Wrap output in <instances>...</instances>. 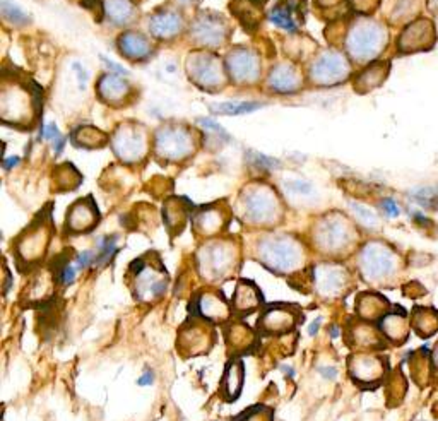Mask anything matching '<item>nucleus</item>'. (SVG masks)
<instances>
[{
  "label": "nucleus",
  "mask_w": 438,
  "mask_h": 421,
  "mask_svg": "<svg viewBox=\"0 0 438 421\" xmlns=\"http://www.w3.org/2000/svg\"><path fill=\"white\" fill-rule=\"evenodd\" d=\"M41 136H43V139L55 141L57 137H60V132H59V129H57L55 124H48L47 127L43 129V134H41Z\"/></svg>",
  "instance_id": "obj_45"
},
{
  "label": "nucleus",
  "mask_w": 438,
  "mask_h": 421,
  "mask_svg": "<svg viewBox=\"0 0 438 421\" xmlns=\"http://www.w3.org/2000/svg\"><path fill=\"white\" fill-rule=\"evenodd\" d=\"M117 235H105V236H98L96 240V267H101L105 264H108L111 259L117 255L118 247H117Z\"/></svg>",
  "instance_id": "obj_29"
},
{
  "label": "nucleus",
  "mask_w": 438,
  "mask_h": 421,
  "mask_svg": "<svg viewBox=\"0 0 438 421\" xmlns=\"http://www.w3.org/2000/svg\"><path fill=\"white\" fill-rule=\"evenodd\" d=\"M233 421H272V411L264 408V406H255V408H250L241 413Z\"/></svg>",
  "instance_id": "obj_36"
},
{
  "label": "nucleus",
  "mask_w": 438,
  "mask_h": 421,
  "mask_svg": "<svg viewBox=\"0 0 438 421\" xmlns=\"http://www.w3.org/2000/svg\"><path fill=\"white\" fill-rule=\"evenodd\" d=\"M271 21L274 22L276 26H279V28H284L288 29V31H297V22H295L293 16H291V7L290 6H281L279 3L278 7H274V9L271 10Z\"/></svg>",
  "instance_id": "obj_35"
},
{
  "label": "nucleus",
  "mask_w": 438,
  "mask_h": 421,
  "mask_svg": "<svg viewBox=\"0 0 438 421\" xmlns=\"http://www.w3.org/2000/svg\"><path fill=\"white\" fill-rule=\"evenodd\" d=\"M222 223H225V217H222L221 210L213 208L204 209L194 217V227L202 235H214L221 229Z\"/></svg>",
  "instance_id": "obj_27"
},
{
  "label": "nucleus",
  "mask_w": 438,
  "mask_h": 421,
  "mask_svg": "<svg viewBox=\"0 0 438 421\" xmlns=\"http://www.w3.org/2000/svg\"><path fill=\"white\" fill-rule=\"evenodd\" d=\"M349 67L339 53H325L312 65V79L320 84H334L343 81Z\"/></svg>",
  "instance_id": "obj_12"
},
{
  "label": "nucleus",
  "mask_w": 438,
  "mask_h": 421,
  "mask_svg": "<svg viewBox=\"0 0 438 421\" xmlns=\"http://www.w3.org/2000/svg\"><path fill=\"white\" fill-rule=\"evenodd\" d=\"M243 209L248 221L255 224H266L274 221L279 209V202L276 194L269 187L260 185L245 192Z\"/></svg>",
  "instance_id": "obj_4"
},
{
  "label": "nucleus",
  "mask_w": 438,
  "mask_h": 421,
  "mask_svg": "<svg viewBox=\"0 0 438 421\" xmlns=\"http://www.w3.org/2000/svg\"><path fill=\"white\" fill-rule=\"evenodd\" d=\"M351 209L355 210L356 217H358L360 221H363L365 224H370V227H374V224L379 223V220H376L375 213L372 209L365 208V206H361V204H356V202H351Z\"/></svg>",
  "instance_id": "obj_39"
},
{
  "label": "nucleus",
  "mask_w": 438,
  "mask_h": 421,
  "mask_svg": "<svg viewBox=\"0 0 438 421\" xmlns=\"http://www.w3.org/2000/svg\"><path fill=\"white\" fill-rule=\"evenodd\" d=\"M260 103H247V101H241V103H219V105L211 106L214 113L219 115H243V113H250L253 110L260 108Z\"/></svg>",
  "instance_id": "obj_34"
},
{
  "label": "nucleus",
  "mask_w": 438,
  "mask_h": 421,
  "mask_svg": "<svg viewBox=\"0 0 438 421\" xmlns=\"http://www.w3.org/2000/svg\"><path fill=\"white\" fill-rule=\"evenodd\" d=\"M53 288H55V283L50 278V274L41 273V276H36L33 279V283H29L28 286V293L31 300H45L50 294L53 293Z\"/></svg>",
  "instance_id": "obj_32"
},
{
  "label": "nucleus",
  "mask_w": 438,
  "mask_h": 421,
  "mask_svg": "<svg viewBox=\"0 0 438 421\" xmlns=\"http://www.w3.org/2000/svg\"><path fill=\"white\" fill-rule=\"evenodd\" d=\"M226 341L235 351H243L253 343V332L245 324H233L226 331Z\"/></svg>",
  "instance_id": "obj_28"
},
{
  "label": "nucleus",
  "mask_w": 438,
  "mask_h": 421,
  "mask_svg": "<svg viewBox=\"0 0 438 421\" xmlns=\"http://www.w3.org/2000/svg\"><path fill=\"white\" fill-rule=\"evenodd\" d=\"M322 317H317V320H313L312 324H310V327H309V334L310 336H317V332L320 331V324H322Z\"/></svg>",
  "instance_id": "obj_49"
},
{
  "label": "nucleus",
  "mask_w": 438,
  "mask_h": 421,
  "mask_svg": "<svg viewBox=\"0 0 438 421\" xmlns=\"http://www.w3.org/2000/svg\"><path fill=\"white\" fill-rule=\"evenodd\" d=\"M269 86L278 93H295L299 87V76L291 65H278V67L272 69Z\"/></svg>",
  "instance_id": "obj_22"
},
{
  "label": "nucleus",
  "mask_w": 438,
  "mask_h": 421,
  "mask_svg": "<svg viewBox=\"0 0 438 421\" xmlns=\"http://www.w3.org/2000/svg\"><path fill=\"white\" fill-rule=\"evenodd\" d=\"M195 313L211 322H225L232 315V307L218 292H202L194 301Z\"/></svg>",
  "instance_id": "obj_13"
},
{
  "label": "nucleus",
  "mask_w": 438,
  "mask_h": 421,
  "mask_svg": "<svg viewBox=\"0 0 438 421\" xmlns=\"http://www.w3.org/2000/svg\"><path fill=\"white\" fill-rule=\"evenodd\" d=\"M98 90L103 99H106L108 103H118L129 93V84L115 74H108L99 81Z\"/></svg>",
  "instance_id": "obj_25"
},
{
  "label": "nucleus",
  "mask_w": 438,
  "mask_h": 421,
  "mask_svg": "<svg viewBox=\"0 0 438 421\" xmlns=\"http://www.w3.org/2000/svg\"><path fill=\"white\" fill-rule=\"evenodd\" d=\"M386 45V33L375 22H360L348 36V50L356 60H368Z\"/></svg>",
  "instance_id": "obj_3"
},
{
  "label": "nucleus",
  "mask_w": 438,
  "mask_h": 421,
  "mask_svg": "<svg viewBox=\"0 0 438 421\" xmlns=\"http://www.w3.org/2000/svg\"><path fill=\"white\" fill-rule=\"evenodd\" d=\"M195 40L201 41L202 45L207 47H218L225 41L226 38V26L225 22L219 21V17L213 16V14H202L201 17L195 21L194 28H192Z\"/></svg>",
  "instance_id": "obj_18"
},
{
  "label": "nucleus",
  "mask_w": 438,
  "mask_h": 421,
  "mask_svg": "<svg viewBox=\"0 0 438 421\" xmlns=\"http://www.w3.org/2000/svg\"><path fill=\"white\" fill-rule=\"evenodd\" d=\"M245 380V369L241 359H232L226 365V372L222 375L221 382V396L226 401H235L240 396L241 389H243Z\"/></svg>",
  "instance_id": "obj_20"
},
{
  "label": "nucleus",
  "mask_w": 438,
  "mask_h": 421,
  "mask_svg": "<svg viewBox=\"0 0 438 421\" xmlns=\"http://www.w3.org/2000/svg\"><path fill=\"white\" fill-rule=\"evenodd\" d=\"M228 69L232 78L240 83L255 81L259 76V62L255 55L247 50H236L228 57Z\"/></svg>",
  "instance_id": "obj_19"
},
{
  "label": "nucleus",
  "mask_w": 438,
  "mask_h": 421,
  "mask_svg": "<svg viewBox=\"0 0 438 421\" xmlns=\"http://www.w3.org/2000/svg\"><path fill=\"white\" fill-rule=\"evenodd\" d=\"M101 60L103 62L106 64V67L108 69H111V71H115L117 72V74H122V76H129V71H127V69H124V67H120V65H117L115 62H111V60H108L106 59V57H101Z\"/></svg>",
  "instance_id": "obj_48"
},
{
  "label": "nucleus",
  "mask_w": 438,
  "mask_h": 421,
  "mask_svg": "<svg viewBox=\"0 0 438 421\" xmlns=\"http://www.w3.org/2000/svg\"><path fill=\"white\" fill-rule=\"evenodd\" d=\"M156 149L161 158L178 162L192 151V137L182 129H164L157 134Z\"/></svg>",
  "instance_id": "obj_8"
},
{
  "label": "nucleus",
  "mask_w": 438,
  "mask_h": 421,
  "mask_svg": "<svg viewBox=\"0 0 438 421\" xmlns=\"http://www.w3.org/2000/svg\"><path fill=\"white\" fill-rule=\"evenodd\" d=\"M257 2H264V0H257Z\"/></svg>",
  "instance_id": "obj_54"
},
{
  "label": "nucleus",
  "mask_w": 438,
  "mask_h": 421,
  "mask_svg": "<svg viewBox=\"0 0 438 421\" xmlns=\"http://www.w3.org/2000/svg\"><path fill=\"white\" fill-rule=\"evenodd\" d=\"M360 267L365 278L370 281H380L392 274L395 267V257L386 245L370 243L361 252Z\"/></svg>",
  "instance_id": "obj_5"
},
{
  "label": "nucleus",
  "mask_w": 438,
  "mask_h": 421,
  "mask_svg": "<svg viewBox=\"0 0 438 421\" xmlns=\"http://www.w3.org/2000/svg\"><path fill=\"white\" fill-rule=\"evenodd\" d=\"M105 9L111 21H115L117 24H127L134 16V9L129 0H106Z\"/></svg>",
  "instance_id": "obj_31"
},
{
  "label": "nucleus",
  "mask_w": 438,
  "mask_h": 421,
  "mask_svg": "<svg viewBox=\"0 0 438 421\" xmlns=\"http://www.w3.org/2000/svg\"><path fill=\"white\" fill-rule=\"evenodd\" d=\"M351 375L360 382H372L375 380L382 370V363L379 358L368 357V355H360V357L351 358L349 363Z\"/></svg>",
  "instance_id": "obj_23"
},
{
  "label": "nucleus",
  "mask_w": 438,
  "mask_h": 421,
  "mask_svg": "<svg viewBox=\"0 0 438 421\" xmlns=\"http://www.w3.org/2000/svg\"><path fill=\"white\" fill-rule=\"evenodd\" d=\"M298 313L293 310L284 307V305H276L269 308L266 313L259 319V329L266 334H284L297 327Z\"/></svg>",
  "instance_id": "obj_14"
},
{
  "label": "nucleus",
  "mask_w": 438,
  "mask_h": 421,
  "mask_svg": "<svg viewBox=\"0 0 438 421\" xmlns=\"http://www.w3.org/2000/svg\"><path fill=\"white\" fill-rule=\"evenodd\" d=\"M130 274L134 278V290L136 298L146 304L157 300L167 293L168 276L167 271L156 266H149L144 259H137L130 264Z\"/></svg>",
  "instance_id": "obj_2"
},
{
  "label": "nucleus",
  "mask_w": 438,
  "mask_h": 421,
  "mask_svg": "<svg viewBox=\"0 0 438 421\" xmlns=\"http://www.w3.org/2000/svg\"><path fill=\"white\" fill-rule=\"evenodd\" d=\"M317 372L320 373L324 378H327V380H334V378L337 377L336 366H318Z\"/></svg>",
  "instance_id": "obj_47"
},
{
  "label": "nucleus",
  "mask_w": 438,
  "mask_h": 421,
  "mask_svg": "<svg viewBox=\"0 0 438 421\" xmlns=\"http://www.w3.org/2000/svg\"><path fill=\"white\" fill-rule=\"evenodd\" d=\"M98 209L91 202V199L86 201H79L67 210V221H65V228L71 231L72 235H79V233L91 231L94 224L98 223Z\"/></svg>",
  "instance_id": "obj_16"
},
{
  "label": "nucleus",
  "mask_w": 438,
  "mask_h": 421,
  "mask_svg": "<svg viewBox=\"0 0 438 421\" xmlns=\"http://www.w3.org/2000/svg\"><path fill=\"white\" fill-rule=\"evenodd\" d=\"M78 266L76 264H71V262H65L62 269L59 271V281L62 283L64 286H71L76 283V278H78Z\"/></svg>",
  "instance_id": "obj_38"
},
{
  "label": "nucleus",
  "mask_w": 438,
  "mask_h": 421,
  "mask_svg": "<svg viewBox=\"0 0 438 421\" xmlns=\"http://www.w3.org/2000/svg\"><path fill=\"white\" fill-rule=\"evenodd\" d=\"M178 344L180 350H182L183 353L194 357V355L206 353V351L209 350L211 344H213V334H211L207 325L194 322L190 325H185V327L182 329L178 338Z\"/></svg>",
  "instance_id": "obj_15"
},
{
  "label": "nucleus",
  "mask_w": 438,
  "mask_h": 421,
  "mask_svg": "<svg viewBox=\"0 0 438 421\" xmlns=\"http://www.w3.org/2000/svg\"><path fill=\"white\" fill-rule=\"evenodd\" d=\"M50 240V231L43 223L29 228L17 242V255L22 262L34 264L43 259Z\"/></svg>",
  "instance_id": "obj_9"
},
{
  "label": "nucleus",
  "mask_w": 438,
  "mask_h": 421,
  "mask_svg": "<svg viewBox=\"0 0 438 421\" xmlns=\"http://www.w3.org/2000/svg\"><path fill=\"white\" fill-rule=\"evenodd\" d=\"M137 384H139L141 387H148V385L155 384V370L146 369L144 373H142L141 377L137 378Z\"/></svg>",
  "instance_id": "obj_43"
},
{
  "label": "nucleus",
  "mask_w": 438,
  "mask_h": 421,
  "mask_svg": "<svg viewBox=\"0 0 438 421\" xmlns=\"http://www.w3.org/2000/svg\"><path fill=\"white\" fill-rule=\"evenodd\" d=\"M433 195H435V192H430L428 189H421L420 192L414 194V199L423 206H430L433 201Z\"/></svg>",
  "instance_id": "obj_44"
},
{
  "label": "nucleus",
  "mask_w": 438,
  "mask_h": 421,
  "mask_svg": "<svg viewBox=\"0 0 438 421\" xmlns=\"http://www.w3.org/2000/svg\"><path fill=\"white\" fill-rule=\"evenodd\" d=\"M232 307L238 313H250L257 310L262 304V294L259 288L250 281H240L236 285L235 294H233Z\"/></svg>",
  "instance_id": "obj_21"
},
{
  "label": "nucleus",
  "mask_w": 438,
  "mask_h": 421,
  "mask_svg": "<svg viewBox=\"0 0 438 421\" xmlns=\"http://www.w3.org/2000/svg\"><path fill=\"white\" fill-rule=\"evenodd\" d=\"M183 2H192V0H183Z\"/></svg>",
  "instance_id": "obj_53"
},
{
  "label": "nucleus",
  "mask_w": 438,
  "mask_h": 421,
  "mask_svg": "<svg viewBox=\"0 0 438 421\" xmlns=\"http://www.w3.org/2000/svg\"><path fill=\"white\" fill-rule=\"evenodd\" d=\"M382 209L386 210L387 216H390V217L399 216V213H401V209H399L397 202H395L394 199H383V201H382Z\"/></svg>",
  "instance_id": "obj_42"
},
{
  "label": "nucleus",
  "mask_w": 438,
  "mask_h": 421,
  "mask_svg": "<svg viewBox=\"0 0 438 421\" xmlns=\"http://www.w3.org/2000/svg\"><path fill=\"white\" fill-rule=\"evenodd\" d=\"M17 163H19V158H17V156H13V158L3 159V168H6V170H10V168L17 166Z\"/></svg>",
  "instance_id": "obj_50"
},
{
  "label": "nucleus",
  "mask_w": 438,
  "mask_h": 421,
  "mask_svg": "<svg viewBox=\"0 0 438 421\" xmlns=\"http://www.w3.org/2000/svg\"><path fill=\"white\" fill-rule=\"evenodd\" d=\"M76 266H78L79 271H86L87 267L94 266L96 262V252L94 250H83L80 254H78V257L74 259Z\"/></svg>",
  "instance_id": "obj_40"
},
{
  "label": "nucleus",
  "mask_w": 438,
  "mask_h": 421,
  "mask_svg": "<svg viewBox=\"0 0 438 421\" xmlns=\"http://www.w3.org/2000/svg\"><path fill=\"white\" fill-rule=\"evenodd\" d=\"M315 240H317V245L322 250L339 252L346 248V245L351 240V229L341 217H327L318 224Z\"/></svg>",
  "instance_id": "obj_7"
},
{
  "label": "nucleus",
  "mask_w": 438,
  "mask_h": 421,
  "mask_svg": "<svg viewBox=\"0 0 438 421\" xmlns=\"http://www.w3.org/2000/svg\"><path fill=\"white\" fill-rule=\"evenodd\" d=\"M185 217H187V210L183 209L182 201L173 199V201L168 202L167 208H164V221H167L168 228L170 229L176 228L180 231V229L183 228V223H185Z\"/></svg>",
  "instance_id": "obj_33"
},
{
  "label": "nucleus",
  "mask_w": 438,
  "mask_h": 421,
  "mask_svg": "<svg viewBox=\"0 0 438 421\" xmlns=\"http://www.w3.org/2000/svg\"><path fill=\"white\" fill-rule=\"evenodd\" d=\"M259 259L267 269L278 274H290L303 266V248L291 236H269L260 240Z\"/></svg>",
  "instance_id": "obj_1"
},
{
  "label": "nucleus",
  "mask_w": 438,
  "mask_h": 421,
  "mask_svg": "<svg viewBox=\"0 0 438 421\" xmlns=\"http://www.w3.org/2000/svg\"><path fill=\"white\" fill-rule=\"evenodd\" d=\"M182 29V19L173 13L156 14L149 21V31L156 38H171Z\"/></svg>",
  "instance_id": "obj_24"
},
{
  "label": "nucleus",
  "mask_w": 438,
  "mask_h": 421,
  "mask_svg": "<svg viewBox=\"0 0 438 421\" xmlns=\"http://www.w3.org/2000/svg\"><path fill=\"white\" fill-rule=\"evenodd\" d=\"M2 14L7 21L14 22V24H26L29 21V17L17 6L10 3L9 0H2Z\"/></svg>",
  "instance_id": "obj_37"
},
{
  "label": "nucleus",
  "mask_w": 438,
  "mask_h": 421,
  "mask_svg": "<svg viewBox=\"0 0 438 421\" xmlns=\"http://www.w3.org/2000/svg\"><path fill=\"white\" fill-rule=\"evenodd\" d=\"M329 334H330V338H332V339H337V338H339V334H341L339 327H337V325H332V327L329 329Z\"/></svg>",
  "instance_id": "obj_52"
},
{
  "label": "nucleus",
  "mask_w": 438,
  "mask_h": 421,
  "mask_svg": "<svg viewBox=\"0 0 438 421\" xmlns=\"http://www.w3.org/2000/svg\"><path fill=\"white\" fill-rule=\"evenodd\" d=\"M72 69H74V71L78 72L79 87H80V90H84V87H86V83H87V72H86V69L80 67L79 64H74V65H72Z\"/></svg>",
  "instance_id": "obj_46"
},
{
  "label": "nucleus",
  "mask_w": 438,
  "mask_h": 421,
  "mask_svg": "<svg viewBox=\"0 0 438 421\" xmlns=\"http://www.w3.org/2000/svg\"><path fill=\"white\" fill-rule=\"evenodd\" d=\"M113 149L118 158L125 163L139 162L146 152V139L134 129H122L115 134Z\"/></svg>",
  "instance_id": "obj_11"
},
{
  "label": "nucleus",
  "mask_w": 438,
  "mask_h": 421,
  "mask_svg": "<svg viewBox=\"0 0 438 421\" xmlns=\"http://www.w3.org/2000/svg\"><path fill=\"white\" fill-rule=\"evenodd\" d=\"M281 370H283V373H284V375H286V377H288V378H293V377H295V375H297V372H295V369H293V366L283 365V366H281Z\"/></svg>",
  "instance_id": "obj_51"
},
{
  "label": "nucleus",
  "mask_w": 438,
  "mask_h": 421,
  "mask_svg": "<svg viewBox=\"0 0 438 421\" xmlns=\"http://www.w3.org/2000/svg\"><path fill=\"white\" fill-rule=\"evenodd\" d=\"M118 45H120L122 53H125V55L130 57V59H137V60L144 59V57H148L149 52H151V47H149L148 40L136 33L122 34V38L118 40Z\"/></svg>",
  "instance_id": "obj_26"
},
{
  "label": "nucleus",
  "mask_w": 438,
  "mask_h": 421,
  "mask_svg": "<svg viewBox=\"0 0 438 421\" xmlns=\"http://www.w3.org/2000/svg\"><path fill=\"white\" fill-rule=\"evenodd\" d=\"M235 250L229 243H211L206 245L199 254V266L201 273L209 279H219L233 267L235 262Z\"/></svg>",
  "instance_id": "obj_6"
},
{
  "label": "nucleus",
  "mask_w": 438,
  "mask_h": 421,
  "mask_svg": "<svg viewBox=\"0 0 438 421\" xmlns=\"http://www.w3.org/2000/svg\"><path fill=\"white\" fill-rule=\"evenodd\" d=\"M190 79L201 84L204 87L218 86L221 83V67L218 65V60L213 55H206V53H199L194 59H190Z\"/></svg>",
  "instance_id": "obj_17"
},
{
  "label": "nucleus",
  "mask_w": 438,
  "mask_h": 421,
  "mask_svg": "<svg viewBox=\"0 0 438 421\" xmlns=\"http://www.w3.org/2000/svg\"><path fill=\"white\" fill-rule=\"evenodd\" d=\"M74 144H78L79 148H99L101 144L106 143V136L101 130L94 127H83L76 130L74 136H72Z\"/></svg>",
  "instance_id": "obj_30"
},
{
  "label": "nucleus",
  "mask_w": 438,
  "mask_h": 421,
  "mask_svg": "<svg viewBox=\"0 0 438 421\" xmlns=\"http://www.w3.org/2000/svg\"><path fill=\"white\" fill-rule=\"evenodd\" d=\"M346 278H348L346 271L336 264H320L313 267L315 290L324 298H334L343 293Z\"/></svg>",
  "instance_id": "obj_10"
},
{
  "label": "nucleus",
  "mask_w": 438,
  "mask_h": 421,
  "mask_svg": "<svg viewBox=\"0 0 438 421\" xmlns=\"http://www.w3.org/2000/svg\"><path fill=\"white\" fill-rule=\"evenodd\" d=\"M286 189L295 194H303V195L312 194V190H313L312 183L305 182V180H290V182H286Z\"/></svg>",
  "instance_id": "obj_41"
}]
</instances>
